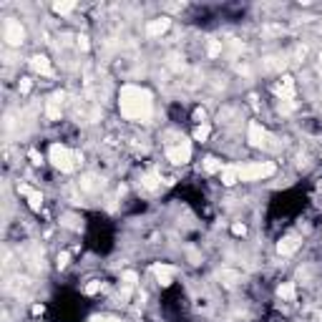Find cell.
<instances>
[{
    "mask_svg": "<svg viewBox=\"0 0 322 322\" xmlns=\"http://www.w3.org/2000/svg\"><path fill=\"white\" fill-rule=\"evenodd\" d=\"M76 41H78V43H76V46H78V51H81V53H88V48H91V43H88V36H78Z\"/></svg>",
    "mask_w": 322,
    "mask_h": 322,
    "instance_id": "obj_24",
    "label": "cell"
},
{
    "mask_svg": "<svg viewBox=\"0 0 322 322\" xmlns=\"http://www.w3.org/2000/svg\"><path fill=\"white\" fill-rule=\"evenodd\" d=\"M48 161L58 169V172H63V174H71V172H76V167L78 164H83V153L81 151H73V148H68L66 143H51L48 146Z\"/></svg>",
    "mask_w": 322,
    "mask_h": 322,
    "instance_id": "obj_2",
    "label": "cell"
},
{
    "mask_svg": "<svg viewBox=\"0 0 322 322\" xmlns=\"http://www.w3.org/2000/svg\"><path fill=\"white\" fill-rule=\"evenodd\" d=\"M118 113L131 123H146L153 113V96L148 88L126 83L118 91Z\"/></svg>",
    "mask_w": 322,
    "mask_h": 322,
    "instance_id": "obj_1",
    "label": "cell"
},
{
    "mask_svg": "<svg viewBox=\"0 0 322 322\" xmlns=\"http://www.w3.org/2000/svg\"><path fill=\"white\" fill-rule=\"evenodd\" d=\"M31 88H33V78H21V83H18V93H21V96H28V93H31Z\"/></svg>",
    "mask_w": 322,
    "mask_h": 322,
    "instance_id": "obj_22",
    "label": "cell"
},
{
    "mask_svg": "<svg viewBox=\"0 0 322 322\" xmlns=\"http://www.w3.org/2000/svg\"><path fill=\"white\" fill-rule=\"evenodd\" d=\"M277 297H279L282 302H294V299H297V287H294V282H282V284L277 287Z\"/></svg>",
    "mask_w": 322,
    "mask_h": 322,
    "instance_id": "obj_13",
    "label": "cell"
},
{
    "mask_svg": "<svg viewBox=\"0 0 322 322\" xmlns=\"http://www.w3.org/2000/svg\"><path fill=\"white\" fill-rule=\"evenodd\" d=\"M237 169H239V182H262L277 174L274 161H244V164H237Z\"/></svg>",
    "mask_w": 322,
    "mask_h": 322,
    "instance_id": "obj_3",
    "label": "cell"
},
{
    "mask_svg": "<svg viewBox=\"0 0 322 322\" xmlns=\"http://www.w3.org/2000/svg\"><path fill=\"white\" fill-rule=\"evenodd\" d=\"M167 161L169 164H174V167H184V164H189L192 161V141L189 138H179V141H172V143H167Z\"/></svg>",
    "mask_w": 322,
    "mask_h": 322,
    "instance_id": "obj_4",
    "label": "cell"
},
{
    "mask_svg": "<svg viewBox=\"0 0 322 322\" xmlns=\"http://www.w3.org/2000/svg\"><path fill=\"white\" fill-rule=\"evenodd\" d=\"M16 189H18V194H23V197H26L28 207H31L36 214H41V209H43V194H41L38 189L28 187V184H18Z\"/></svg>",
    "mask_w": 322,
    "mask_h": 322,
    "instance_id": "obj_7",
    "label": "cell"
},
{
    "mask_svg": "<svg viewBox=\"0 0 322 322\" xmlns=\"http://www.w3.org/2000/svg\"><path fill=\"white\" fill-rule=\"evenodd\" d=\"M101 289H103V282H101V279H91V282L83 287V292H86V294H98Z\"/></svg>",
    "mask_w": 322,
    "mask_h": 322,
    "instance_id": "obj_19",
    "label": "cell"
},
{
    "mask_svg": "<svg viewBox=\"0 0 322 322\" xmlns=\"http://www.w3.org/2000/svg\"><path fill=\"white\" fill-rule=\"evenodd\" d=\"M76 11V3H53V13L56 16H68Z\"/></svg>",
    "mask_w": 322,
    "mask_h": 322,
    "instance_id": "obj_18",
    "label": "cell"
},
{
    "mask_svg": "<svg viewBox=\"0 0 322 322\" xmlns=\"http://www.w3.org/2000/svg\"><path fill=\"white\" fill-rule=\"evenodd\" d=\"M219 179H222V187L232 189V187H234V184L239 182V169H237V164H227V167L222 169Z\"/></svg>",
    "mask_w": 322,
    "mask_h": 322,
    "instance_id": "obj_11",
    "label": "cell"
},
{
    "mask_svg": "<svg viewBox=\"0 0 322 322\" xmlns=\"http://www.w3.org/2000/svg\"><path fill=\"white\" fill-rule=\"evenodd\" d=\"M121 284H123V287H136V284H138V274H136L133 269L121 272Z\"/></svg>",
    "mask_w": 322,
    "mask_h": 322,
    "instance_id": "obj_17",
    "label": "cell"
},
{
    "mask_svg": "<svg viewBox=\"0 0 322 322\" xmlns=\"http://www.w3.org/2000/svg\"><path fill=\"white\" fill-rule=\"evenodd\" d=\"M212 136V126L209 123H202V126H197L194 128V141H199V143H207V138Z\"/></svg>",
    "mask_w": 322,
    "mask_h": 322,
    "instance_id": "obj_16",
    "label": "cell"
},
{
    "mask_svg": "<svg viewBox=\"0 0 322 322\" xmlns=\"http://www.w3.org/2000/svg\"><path fill=\"white\" fill-rule=\"evenodd\" d=\"M247 141H249V146H254V148H267L269 141H274V138L269 136V131H267L259 121H249V123H247Z\"/></svg>",
    "mask_w": 322,
    "mask_h": 322,
    "instance_id": "obj_6",
    "label": "cell"
},
{
    "mask_svg": "<svg viewBox=\"0 0 322 322\" xmlns=\"http://www.w3.org/2000/svg\"><path fill=\"white\" fill-rule=\"evenodd\" d=\"M88 322H121V319H116V317H93Z\"/></svg>",
    "mask_w": 322,
    "mask_h": 322,
    "instance_id": "obj_25",
    "label": "cell"
},
{
    "mask_svg": "<svg viewBox=\"0 0 322 322\" xmlns=\"http://www.w3.org/2000/svg\"><path fill=\"white\" fill-rule=\"evenodd\" d=\"M224 167H227V164H222V158H217V156H207V158L202 161L204 174H222Z\"/></svg>",
    "mask_w": 322,
    "mask_h": 322,
    "instance_id": "obj_14",
    "label": "cell"
},
{
    "mask_svg": "<svg viewBox=\"0 0 322 322\" xmlns=\"http://www.w3.org/2000/svg\"><path fill=\"white\" fill-rule=\"evenodd\" d=\"M299 244H302V237L287 234V237H282V239L277 242V252H279L282 257H289V254H294V252L299 249Z\"/></svg>",
    "mask_w": 322,
    "mask_h": 322,
    "instance_id": "obj_9",
    "label": "cell"
},
{
    "mask_svg": "<svg viewBox=\"0 0 322 322\" xmlns=\"http://www.w3.org/2000/svg\"><path fill=\"white\" fill-rule=\"evenodd\" d=\"M222 56V41H217V38H209L207 41V58H219Z\"/></svg>",
    "mask_w": 322,
    "mask_h": 322,
    "instance_id": "obj_15",
    "label": "cell"
},
{
    "mask_svg": "<svg viewBox=\"0 0 322 322\" xmlns=\"http://www.w3.org/2000/svg\"><path fill=\"white\" fill-rule=\"evenodd\" d=\"M78 187H81V192H98V189H103V182L98 179V177H93V174H86V177H81V182H78Z\"/></svg>",
    "mask_w": 322,
    "mask_h": 322,
    "instance_id": "obj_12",
    "label": "cell"
},
{
    "mask_svg": "<svg viewBox=\"0 0 322 322\" xmlns=\"http://www.w3.org/2000/svg\"><path fill=\"white\" fill-rule=\"evenodd\" d=\"M319 189H322V182H319Z\"/></svg>",
    "mask_w": 322,
    "mask_h": 322,
    "instance_id": "obj_26",
    "label": "cell"
},
{
    "mask_svg": "<svg viewBox=\"0 0 322 322\" xmlns=\"http://www.w3.org/2000/svg\"><path fill=\"white\" fill-rule=\"evenodd\" d=\"M28 66L33 68V73H41V76H53V68H51V58H48V56L36 53V56H31Z\"/></svg>",
    "mask_w": 322,
    "mask_h": 322,
    "instance_id": "obj_10",
    "label": "cell"
},
{
    "mask_svg": "<svg viewBox=\"0 0 322 322\" xmlns=\"http://www.w3.org/2000/svg\"><path fill=\"white\" fill-rule=\"evenodd\" d=\"M71 264V252H58V257H56V267L58 269H66Z\"/></svg>",
    "mask_w": 322,
    "mask_h": 322,
    "instance_id": "obj_20",
    "label": "cell"
},
{
    "mask_svg": "<svg viewBox=\"0 0 322 322\" xmlns=\"http://www.w3.org/2000/svg\"><path fill=\"white\" fill-rule=\"evenodd\" d=\"M3 41L11 48H18V46L26 43V28L18 18H6L3 21Z\"/></svg>",
    "mask_w": 322,
    "mask_h": 322,
    "instance_id": "obj_5",
    "label": "cell"
},
{
    "mask_svg": "<svg viewBox=\"0 0 322 322\" xmlns=\"http://www.w3.org/2000/svg\"><path fill=\"white\" fill-rule=\"evenodd\" d=\"M28 158H31L33 167H43V153H41L38 148H31V151H28Z\"/></svg>",
    "mask_w": 322,
    "mask_h": 322,
    "instance_id": "obj_21",
    "label": "cell"
},
{
    "mask_svg": "<svg viewBox=\"0 0 322 322\" xmlns=\"http://www.w3.org/2000/svg\"><path fill=\"white\" fill-rule=\"evenodd\" d=\"M232 234L234 237H244L247 234V224L244 222H232Z\"/></svg>",
    "mask_w": 322,
    "mask_h": 322,
    "instance_id": "obj_23",
    "label": "cell"
},
{
    "mask_svg": "<svg viewBox=\"0 0 322 322\" xmlns=\"http://www.w3.org/2000/svg\"><path fill=\"white\" fill-rule=\"evenodd\" d=\"M169 28H172V18H169V16H161V18H151V21H146V36H148V38H158V36H164Z\"/></svg>",
    "mask_w": 322,
    "mask_h": 322,
    "instance_id": "obj_8",
    "label": "cell"
}]
</instances>
